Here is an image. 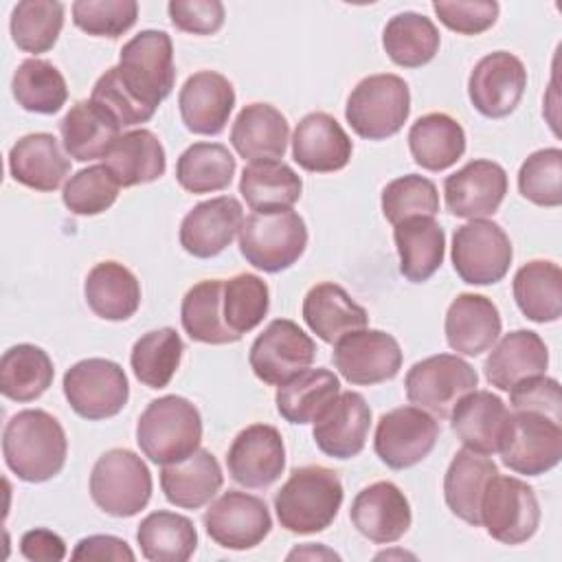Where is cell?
I'll use <instances>...</instances> for the list:
<instances>
[{"label":"cell","mask_w":562,"mask_h":562,"mask_svg":"<svg viewBox=\"0 0 562 562\" xmlns=\"http://www.w3.org/2000/svg\"><path fill=\"white\" fill-rule=\"evenodd\" d=\"M334 367L358 386L393 380L402 369L400 342L382 329H356L334 342Z\"/></svg>","instance_id":"15"},{"label":"cell","mask_w":562,"mask_h":562,"mask_svg":"<svg viewBox=\"0 0 562 562\" xmlns=\"http://www.w3.org/2000/svg\"><path fill=\"white\" fill-rule=\"evenodd\" d=\"M452 266L470 285L498 283L512 266V241L492 220H470L452 235Z\"/></svg>","instance_id":"12"},{"label":"cell","mask_w":562,"mask_h":562,"mask_svg":"<svg viewBox=\"0 0 562 562\" xmlns=\"http://www.w3.org/2000/svg\"><path fill=\"white\" fill-rule=\"evenodd\" d=\"M136 0H77L72 2V22L94 37H119L136 24Z\"/></svg>","instance_id":"53"},{"label":"cell","mask_w":562,"mask_h":562,"mask_svg":"<svg viewBox=\"0 0 562 562\" xmlns=\"http://www.w3.org/2000/svg\"><path fill=\"white\" fill-rule=\"evenodd\" d=\"M518 191L536 206L562 204V151L544 147L525 158L518 169Z\"/></svg>","instance_id":"51"},{"label":"cell","mask_w":562,"mask_h":562,"mask_svg":"<svg viewBox=\"0 0 562 562\" xmlns=\"http://www.w3.org/2000/svg\"><path fill=\"white\" fill-rule=\"evenodd\" d=\"M498 307L483 294L463 292L446 312V340L461 356H481L490 351L501 336Z\"/></svg>","instance_id":"25"},{"label":"cell","mask_w":562,"mask_h":562,"mask_svg":"<svg viewBox=\"0 0 562 562\" xmlns=\"http://www.w3.org/2000/svg\"><path fill=\"white\" fill-rule=\"evenodd\" d=\"M209 538L233 551H246L263 542L272 529V518L266 503L239 490L224 492L209 505L202 516Z\"/></svg>","instance_id":"16"},{"label":"cell","mask_w":562,"mask_h":562,"mask_svg":"<svg viewBox=\"0 0 562 562\" xmlns=\"http://www.w3.org/2000/svg\"><path fill=\"white\" fill-rule=\"evenodd\" d=\"M439 439L437 419L419 406H397L378 419L373 448L391 470H406L424 461Z\"/></svg>","instance_id":"13"},{"label":"cell","mask_w":562,"mask_h":562,"mask_svg":"<svg viewBox=\"0 0 562 562\" xmlns=\"http://www.w3.org/2000/svg\"><path fill=\"white\" fill-rule=\"evenodd\" d=\"M349 518L367 540L391 544L408 531L413 514L408 498L395 483L378 481L356 494Z\"/></svg>","instance_id":"22"},{"label":"cell","mask_w":562,"mask_h":562,"mask_svg":"<svg viewBox=\"0 0 562 562\" xmlns=\"http://www.w3.org/2000/svg\"><path fill=\"white\" fill-rule=\"evenodd\" d=\"M371 428V408L356 391H342L316 417L312 437L331 459H351L362 452Z\"/></svg>","instance_id":"21"},{"label":"cell","mask_w":562,"mask_h":562,"mask_svg":"<svg viewBox=\"0 0 562 562\" xmlns=\"http://www.w3.org/2000/svg\"><path fill=\"white\" fill-rule=\"evenodd\" d=\"M525 88V64L507 50H494L481 57L468 77L470 103L487 119L509 116L520 103Z\"/></svg>","instance_id":"17"},{"label":"cell","mask_w":562,"mask_h":562,"mask_svg":"<svg viewBox=\"0 0 562 562\" xmlns=\"http://www.w3.org/2000/svg\"><path fill=\"white\" fill-rule=\"evenodd\" d=\"M119 189L121 184L105 165H92L68 178L61 200L75 215H99L116 202Z\"/></svg>","instance_id":"52"},{"label":"cell","mask_w":562,"mask_h":562,"mask_svg":"<svg viewBox=\"0 0 562 562\" xmlns=\"http://www.w3.org/2000/svg\"><path fill=\"white\" fill-rule=\"evenodd\" d=\"M151 487L147 463L127 448L103 452L90 472V496L94 505L116 518H130L145 509Z\"/></svg>","instance_id":"7"},{"label":"cell","mask_w":562,"mask_h":562,"mask_svg":"<svg viewBox=\"0 0 562 562\" xmlns=\"http://www.w3.org/2000/svg\"><path fill=\"white\" fill-rule=\"evenodd\" d=\"M441 37L435 22L417 11L393 15L382 31V46L389 59L404 68H419L435 59Z\"/></svg>","instance_id":"43"},{"label":"cell","mask_w":562,"mask_h":562,"mask_svg":"<svg viewBox=\"0 0 562 562\" xmlns=\"http://www.w3.org/2000/svg\"><path fill=\"white\" fill-rule=\"evenodd\" d=\"M549 367V349L531 329H516L492 345L485 358V378L498 391H509L516 382L540 375Z\"/></svg>","instance_id":"31"},{"label":"cell","mask_w":562,"mask_h":562,"mask_svg":"<svg viewBox=\"0 0 562 562\" xmlns=\"http://www.w3.org/2000/svg\"><path fill=\"white\" fill-rule=\"evenodd\" d=\"M404 386L413 406L446 419L450 417L452 406L479 386V373L459 356L437 353L415 362L406 373Z\"/></svg>","instance_id":"9"},{"label":"cell","mask_w":562,"mask_h":562,"mask_svg":"<svg viewBox=\"0 0 562 562\" xmlns=\"http://www.w3.org/2000/svg\"><path fill=\"white\" fill-rule=\"evenodd\" d=\"M314 340L288 318H274L252 340L248 351L252 373L270 386H279L281 382L301 373L314 362Z\"/></svg>","instance_id":"14"},{"label":"cell","mask_w":562,"mask_h":562,"mask_svg":"<svg viewBox=\"0 0 562 562\" xmlns=\"http://www.w3.org/2000/svg\"><path fill=\"white\" fill-rule=\"evenodd\" d=\"M222 279H206L189 288L180 305V321L187 336L204 345L237 342L239 336L228 329L222 314Z\"/></svg>","instance_id":"44"},{"label":"cell","mask_w":562,"mask_h":562,"mask_svg":"<svg viewBox=\"0 0 562 562\" xmlns=\"http://www.w3.org/2000/svg\"><path fill=\"white\" fill-rule=\"evenodd\" d=\"M226 468L235 483L248 490L270 487L285 470L281 432L270 424H250L233 439Z\"/></svg>","instance_id":"18"},{"label":"cell","mask_w":562,"mask_h":562,"mask_svg":"<svg viewBox=\"0 0 562 562\" xmlns=\"http://www.w3.org/2000/svg\"><path fill=\"white\" fill-rule=\"evenodd\" d=\"M270 292L261 277L241 272L224 281L222 290V314L224 323L239 338L252 331L268 314Z\"/></svg>","instance_id":"49"},{"label":"cell","mask_w":562,"mask_h":562,"mask_svg":"<svg viewBox=\"0 0 562 562\" xmlns=\"http://www.w3.org/2000/svg\"><path fill=\"white\" fill-rule=\"evenodd\" d=\"M178 108L189 132L215 136L226 127L235 108L233 83L215 70L193 72L178 92Z\"/></svg>","instance_id":"24"},{"label":"cell","mask_w":562,"mask_h":562,"mask_svg":"<svg viewBox=\"0 0 562 562\" xmlns=\"http://www.w3.org/2000/svg\"><path fill=\"white\" fill-rule=\"evenodd\" d=\"M64 395L70 408L90 422L114 417L130 397V382L121 364L108 358H86L64 373Z\"/></svg>","instance_id":"10"},{"label":"cell","mask_w":562,"mask_h":562,"mask_svg":"<svg viewBox=\"0 0 562 562\" xmlns=\"http://www.w3.org/2000/svg\"><path fill=\"white\" fill-rule=\"evenodd\" d=\"M514 301L533 323H553L562 316V270L547 259L520 266L512 283Z\"/></svg>","instance_id":"39"},{"label":"cell","mask_w":562,"mask_h":562,"mask_svg":"<svg viewBox=\"0 0 562 562\" xmlns=\"http://www.w3.org/2000/svg\"><path fill=\"white\" fill-rule=\"evenodd\" d=\"M55 369L48 353L31 342L9 347L0 360V393L13 402H33L53 384Z\"/></svg>","instance_id":"41"},{"label":"cell","mask_w":562,"mask_h":562,"mask_svg":"<svg viewBox=\"0 0 562 562\" xmlns=\"http://www.w3.org/2000/svg\"><path fill=\"white\" fill-rule=\"evenodd\" d=\"M64 29V4L57 0H24L11 11L9 31L13 44L24 53H46Z\"/></svg>","instance_id":"48"},{"label":"cell","mask_w":562,"mask_h":562,"mask_svg":"<svg viewBox=\"0 0 562 562\" xmlns=\"http://www.w3.org/2000/svg\"><path fill=\"white\" fill-rule=\"evenodd\" d=\"M9 173L15 182L48 193L70 173V160L53 134L35 132L18 138L9 149Z\"/></svg>","instance_id":"29"},{"label":"cell","mask_w":562,"mask_h":562,"mask_svg":"<svg viewBox=\"0 0 562 562\" xmlns=\"http://www.w3.org/2000/svg\"><path fill=\"white\" fill-rule=\"evenodd\" d=\"M136 555L123 538L110 533H94L81 538L72 551V560H127L132 562Z\"/></svg>","instance_id":"59"},{"label":"cell","mask_w":562,"mask_h":562,"mask_svg":"<svg viewBox=\"0 0 562 562\" xmlns=\"http://www.w3.org/2000/svg\"><path fill=\"white\" fill-rule=\"evenodd\" d=\"M20 553L31 562H59L66 558V542L55 531L35 527L22 533Z\"/></svg>","instance_id":"58"},{"label":"cell","mask_w":562,"mask_h":562,"mask_svg":"<svg viewBox=\"0 0 562 562\" xmlns=\"http://www.w3.org/2000/svg\"><path fill=\"white\" fill-rule=\"evenodd\" d=\"M182 338L173 327H160L143 334L130 353V364L140 384L165 389L182 360Z\"/></svg>","instance_id":"47"},{"label":"cell","mask_w":562,"mask_h":562,"mask_svg":"<svg viewBox=\"0 0 562 562\" xmlns=\"http://www.w3.org/2000/svg\"><path fill=\"white\" fill-rule=\"evenodd\" d=\"M303 191L301 176L283 160H257L244 167L239 193L252 213L292 209Z\"/></svg>","instance_id":"37"},{"label":"cell","mask_w":562,"mask_h":562,"mask_svg":"<svg viewBox=\"0 0 562 562\" xmlns=\"http://www.w3.org/2000/svg\"><path fill=\"white\" fill-rule=\"evenodd\" d=\"M121 83L143 105L156 110L173 90V44L165 31H140L123 44L116 66Z\"/></svg>","instance_id":"4"},{"label":"cell","mask_w":562,"mask_h":562,"mask_svg":"<svg viewBox=\"0 0 562 562\" xmlns=\"http://www.w3.org/2000/svg\"><path fill=\"white\" fill-rule=\"evenodd\" d=\"M400 272L411 283L428 281L446 255V233L435 217H408L393 228Z\"/></svg>","instance_id":"34"},{"label":"cell","mask_w":562,"mask_h":562,"mask_svg":"<svg viewBox=\"0 0 562 562\" xmlns=\"http://www.w3.org/2000/svg\"><path fill=\"white\" fill-rule=\"evenodd\" d=\"M507 393L514 411L540 413L562 424V397H560L558 380L547 378L544 373L529 375L516 382Z\"/></svg>","instance_id":"56"},{"label":"cell","mask_w":562,"mask_h":562,"mask_svg":"<svg viewBox=\"0 0 562 562\" xmlns=\"http://www.w3.org/2000/svg\"><path fill=\"white\" fill-rule=\"evenodd\" d=\"M507 193V173L494 160H470L443 180L446 206L463 220L494 215Z\"/></svg>","instance_id":"19"},{"label":"cell","mask_w":562,"mask_h":562,"mask_svg":"<svg viewBox=\"0 0 562 562\" xmlns=\"http://www.w3.org/2000/svg\"><path fill=\"white\" fill-rule=\"evenodd\" d=\"M200 411L180 395L151 400L136 422V443L140 452L158 465L187 459L200 448Z\"/></svg>","instance_id":"3"},{"label":"cell","mask_w":562,"mask_h":562,"mask_svg":"<svg viewBox=\"0 0 562 562\" xmlns=\"http://www.w3.org/2000/svg\"><path fill=\"white\" fill-rule=\"evenodd\" d=\"M408 149L422 169L443 171L463 156L465 132L450 114L430 112L411 125Z\"/></svg>","instance_id":"36"},{"label":"cell","mask_w":562,"mask_h":562,"mask_svg":"<svg viewBox=\"0 0 562 562\" xmlns=\"http://www.w3.org/2000/svg\"><path fill=\"white\" fill-rule=\"evenodd\" d=\"M498 474L496 463L487 454L459 450L443 476V498L448 509L468 525H481V498L490 479Z\"/></svg>","instance_id":"33"},{"label":"cell","mask_w":562,"mask_h":562,"mask_svg":"<svg viewBox=\"0 0 562 562\" xmlns=\"http://www.w3.org/2000/svg\"><path fill=\"white\" fill-rule=\"evenodd\" d=\"M83 296L99 318L127 321L140 305V283L123 263L101 261L88 272Z\"/></svg>","instance_id":"35"},{"label":"cell","mask_w":562,"mask_h":562,"mask_svg":"<svg viewBox=\"0 0 562 562\" xmlns=\"http://www.w3.org/2000/svg\"><path fill=\"white\" fill-rule=\"evenodd\" d=\"M11 92L20 108L35 114H55L68 99V86L57 66L46 59H24L11 79Z\"/></svg>","instance_id":"46"},{"label":"cell","mask_w":562,"mask_h":562,"mask_svg":"<svg viewBox=\"0 0 562 562\" xmlns=\"http://www.w3.org/2000/svg\"><path fill=\"white\" fill-rule=\"evenodd\" d=\"M90 99L97 101L99 105H103L121 123V127H132V125L147 123L156 112V110L143 105L138 99H134L130 94V90L119 79L116 66L108 68L97 79Z\"/></svg>","instance_id":"54"},{"label":"cell","mask_w":562,"mask_h":562,"mask_svg":"<svg viewBox=\"0 0 562 562\" xmlns=\"http://www.w3.org/2000/svg\"><path fill=\"white\" fill-rule=\"evenodd\" d=\"M481 525L503 544H522L538 531L540 505L531 485L494 474L481 498Z\"/></svg>","instance_id":"11"},{"label":"cell","mask_w":562,"mask_h":562,"mask_svg":"<svg viewBox=\"0 0 562 562\" xmlns=\"http://www.w3.org/2000/svg\"><path fill=\"white\" fill-rule=\"evenodd\" d=\"M301 312L307 327L329 345L349 331L367 327L369 323L367 310L358 305L342 285L329 281L310 288Z\"/></svg>","instance_id":"32"},{"label":"cell","mask_w":562,"mask_h":562,"mask_svg":"<svg viewBox=\"0 0 562 562\" xmlns=\"http://www.w3.org/2000/svg\"><path fill=\"white\" fill-rule=\"evenodd\" d=\"M64 149L79 162L105 158L121 136V123L97 101H77L59 121Z\"/></svg>","instance_id":"27"},{"label":"cell","mask_w":562,"mask_h":562,"mask_svg":"<svg viewBox=\"0 0 562 562\" xmlns=\"http://www.w3.org/2000/svg\"><path fill=\"white\" fill-rule=\"evenodd\" d=\"M432 11L439 22L461 35H479L494 26L498 2L494 0H437Z\"/></svg>","instance_id":"55"},{"label":"cell","mask_w":562,"mask_h":562,"mask_svg":"<svg viewBox=\"0 0 562 562\" xmlns=\"http://www.w3.org/2000/svg\"><path fill=\"white\" fill-rule=\"evenodd\" d=\"M167 11L171 24L191 35H213L222 29L226 18L220 0H171Z\"/></svg>","instance_id":"57"},{"label":"cell","mask_w":562,"mask_h":562,"mask_svg":"<svg viewBox=\"0 0 562 562\" xmlns=\"http://www.w3.org/2000/svg\"><path fill=\"white\" fill-rule=\"evenodd\" d=\"M294 558H329V560H340L338 553L325 549V547H314V544H305V547H296L288 553V560H294Z\"/></svg>","instance_id":"60"},{"label":"cell","mask_w":562,"mask_h":562,"mask_svg":"<svg viewBox=\"0 0 562 562\" xmlns=\"http://www.w3.org/2000/svg\"><path fill=\"white\" fill-rule=\"evenodd\" d=\"M136 540L140 553L151 562H184L198 549V531L191 518L167 509L147 514L136 529Z\"/></svg>","instance_id":"42"},{"label":"cell","mask_w":562,"mask_h":562,"mask_svg":"<svg viewBox=\"0 0 562 562\" xmlns=\"http://www.w3.org/2000/svg\"><path fill=\"white\" fill-rule=\"evenodd\" d=\"M105 167L121 187H136L158 180L167 169L165 147L151 130H132L119 136Z\"/></svg>","instance_id":"38"},{"label":"cell","mask_w":562,"mask_h":562,"mask_svg":"<svg viewBox=\"0 0 562 562\" xmlns=\"http://www.w3.org/2000/svg\"><path fill=\"white\" fill-rule=\"evenodd\" d=\"M244 224V209L233 195H217L195 204L180 222V246L198 257L211 259L231 246Z\"/></svg>","instance_id":"20"},{"label":"cell","mask_w":562,"mask_h":562,"mask_svg":"<svg viewBox=\"0 0 562 562\" xmlns=\"http://www.w3.org/2000/svg\"><path fill=\"white\" fill-rule=\"evenodd\" d=\"M382 213L395 226L408 217H435L439 211V193L432 180L406 173L391 180L382 189Z\"/></svg>","instance_id":"50"},{"label":"cell","mask_w":562,"mask_h":562,"mask_svg":"<svg viewBox=\"0 0 562 562\" xmlns=\"http://www.w3.org/2000/svg\"><path fill=\"white\" fill-rule=\"evenodd\" d=\"M345 492L338 474L325 465L294 468L274 494V512L283 529L307 536L325 531L342 505Z\"/></svg>","instance_id":"2"},{"label":"cell","mask_w":562,"mask_h":562,"mask_svg":"<svg viewBox=\"0 0 562 562\" xmlns=\"http://www.w3.org/2000/svg\"><path fill=\"white\" fill-rule=\"evenodd\" d=\"M68 441L61 424L42 408L15 413L2 432L7 468L26 483H44L57 476L66 463Z\"/></svg>","instance_id":"1"},{"label":"cell","mask_w":562,"mask_h":562,"mask_svg":"<svg viewBox=\"0 0 562 562\" xmlns=\"http://www.w3.org/2000/svg\"><path fill=\"white\" fill-rule=\"evenodd\" d=\"M509 411L492 391H470L450 411V426L457 439L479 454L498 452Z\"/></svg>","instance_id":"26"},{"label":"cell","mask_w":562,"mask_h":562,"mask_svg":"<svg viewBox=\"0 0 562 562\" xmlns=\"http://www.w3.org/2000/svg\"><path fill=\"white\" fill-rule=\"evenodd\" d=\"M307 246V226L292 211L250 213L239 228V252L263 272H281L294 266Z\"/></svg>","instance_id":"6"},{"label":"cell","mask_w":562,"mask_h":562,"mask_svg":"<svg viewBox=\"0 0 562 562\" xmlns=\"http://www.w3.org/2000/svg\"><path fill=\"white\" fill-rule=\"evenodd\" d=\"M224 483L222 468L211 450L198 448L182 461L167 463L160 470L165 498L182 509H200L213 501Z\"/></svg>","instance_id":"30"},{"label":"cell","mask_w":562,"mask_h":562,"mask_svg":"<svg viewBox=\"0 0 562 562\" xmlns=\"http://www.w3.org/2000/svg\"><path fill=\"white\" fill-rule=\"evenodd\" d=\"M235 169V156L222 143H193L176 162V180L189 193H213L233 182Z\"/></svg>","instance_id":"45"},{"label":"cell","mask_w":562,"mask_h":562,"mask_svg":"<svg viewBox=\"0 0 562 562\" xmlns=\"http://www.w3.org/2000/svg\"><path fill=\"white\" fill-rule=\"evenodd\" d=\"M498 454L516 474L540 476L562 459V424L531 411H514L507 417Z\"/></svg>","instance_id":"8"},{"label":"cell","mask_w":562,"mask_h":562,"mask_svg":"<svg viewBox=\"0 0 562 562\" xmlns=\"http://www.w3.org/2000/svg\"><path fill=\"white\" fill-rule=\"evenodd\" d=\"M411 114L408 83L391 72L369 75L351 90L345 119L367 140H384L397 134Z\"/></svg>","instance_id":"5"},{"label":"cell","mask_w":562,"mask_h":562,"mask_svg":"<svg viewBox=\"0 0 562 562\" xmlns=\"http://www.w3.org/2000/svg\"><path fill=\"white\" fill-rule=\"evenodd\" d=\"M340 382L329 369H303L277 386V411L290 424H314L336 400Z\"/></svg>","instance_id":"40"},{"label":"cell","mask_w":562,"mask_h":562,"mask_svg":"<svg viewBox=\"0 0 562 562\" xmlns=\"http://www.w3.org/2000/svg\"><path fill=\"white\" fill-rule=\"evenodd\" d=\"M288 140V119L270 103L244 105L231 127V145L248 162L283 158Z\"/></svg>","instance_id":"28"},{"label":"cell","mask_w":562,"mask_h":562,"mask_svg":"<svg viewBox=\"0 0 562 562\" xmlns=\"http://www.w3.org/2000/svg\"><path fill=\"white\" fill-rule=\"evenodd\" d=\"M353 143L342 125L327 112L305 114L292 134L294 162L312 173H331L347 167Z\"/></svg>","instance_id":"23"}]
</instances>
